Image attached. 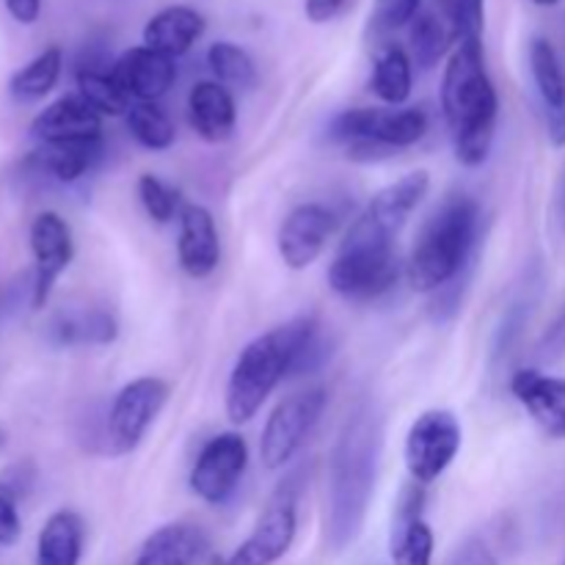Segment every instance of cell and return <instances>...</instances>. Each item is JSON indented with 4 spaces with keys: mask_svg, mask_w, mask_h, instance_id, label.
Here are the masks:
<instances>
[{
    "mask_svg": "<svg viewBox=\"0 0 565 565\" xmlns=\"http://www.w3.org/2000/svg\"><path fill=\"white\" fill-rule=\"evenodd\" d=\"M331 356L323 323L301 315L254 337L232 364L224 408L232 425H246L259 414L276 386L296 375H312Z\"/></svg>",
    "mask_w": 565,
    "mask_h": 565,
    "instance_id": "obj_1",
    "label": "cell"
},
{
    "mask_svg": "<svg viewBox=\"0 0 565 565\" xmlns=\"http://www.w3.org/2000/svg\"><path fill=\"white\" fill-rule=\"evenodd\" d=\"M381 445H384V425L379 412L373 403H362L342 425L329 461L326 539L334 552L351 546L362 533L370 497L375 491Z\"/></svg>",
    "mask_w": 565,
    "mask_h": 565,
    "instance_id": "obj_2",
    "label": "cell"
},
{
    "mask_svg": "<svg viewBox=\"0 0 565 565\" xmlns=\"http://www.w3.org/2000/svg\"><path fill=\"white\" fill-rule=\"evenodd\" d=\"M441 114L456 160L478 169L489 160L500 121V94L486 66L483 39L458 42L441 75Z\"/></svg>",
    "mask_w": 565,
    "mask_h": 565,
    "instance_id": "obj_3",
    "label": "cell"
},
{
    "mask_svg": "<svg viewBox=\"0 0 565 565\" xmlns=\"http://www.w3.org/2000/svg\"><path fill=\"white\" fill-rule=\"evenodd\" d=\"M480 235V204L469 193H450L425 218L412 254L406 259V279L414 292L445 290L450 281L461 279L472 263Z\"/></svg>",
    "mask_w": 565,
    "mask_h": 565,
    "instance_id": "obj_4",
    "label": "cell"
},
{
    "mask_svg": "<svg viewBox=\"0 0 565 565\" xmlns=\"http://www.w3.org/2000/svg\"><path fill=\"white\" fill-rule=\"evenodd\" d=\"M430 130V116L423 105L403 108H348L329 125V138L345 143L348 158L359 163L392 158L423 141Z\"/></svg>",
    "mask_w": 565,
    "mask_h": 565,
    "instance_id": "obj_5",
    "label": "cell"
},
{
    "mask_svg": "<svg viewBox=\"0 0 565 565\" xmlns=\"http://www.w3.org/2000/svg\"><path fill=\"white\" fill-rule=\"evenodd\" d=\"M303 478L292 472L274 489L265 502L257 524L248 539L224 557L221 565H274L292 550L298 535V500H301Z\"/></svg>",
    "mask_w": 565,
    "mask_h": 565,
    "instance_id": "obj_6",
    "label": "cell"
},
{
    "mask_svg": "<svg viewBox=\"0 0 565 565\" xmlns=\"http://www.w3.org/2000/svg\"><path fill=\"white\" fill-rule=\"evenodd\" d=\"M326 403H329V390L320 384L303 386L276 403L270 417L265 419L263 439H259V458L268 472L290 467L292 458L301 452L312 430L318 428Z\"/></svg>",
    "mask_w": 565,
    "mask_h": 565,
    "instance_id": "obj_7",
    "label": "cell"
},
{
    "mask_svg": "<svg viewBox=\"0 0 565 565\" xmlns=\"http://www.w3.org/2000/svg\"><path fill=\"white\" fill-rule=\"evenodd\" d=\"M430 191V174L425 169L408 171L401 180L390 182L381 188L367 207L356 215L351 226H348L345 243H362V246H381V248H395L397 235L412 218L414 210L423 204V199Z\"/></svg>",
    "mask_w": 565,
    "mask_h": 565,
    "instance_id": "obj_8",
    "label": "cell"
},
{
    "mask_svg": "<svg viewBox=\"0 0 565 565\" xmlns=\"http://www.w3.org/2000/svg\"><path fill=\"white\" fill-rule=\"evenodd\" d=\"M401 279V259L395 248L340 243L334 263L329 265V287L353 303L379 301Z\"/></svg>",
    "mask_w": 565,
    "mask_h": 565,
    "instance_id": "obj_9",
    "label": "cell"
},
{
    "mask_svg": "<svg viewBox=\"0 0 565 565\" xmlns=\"http://www.w3.org/2000/svg\"><path fill=\"white\" fill-rule=\"evenodd\" d=\"M463 445V428L450 408H428L412 423L406 434L408 478L419 486H430L452 467Z\"/></svg>",
    "mask_w": 565,
    "mask_h": 565,
    "instance_id": "obj_10",
    "label": "cell"
},
{
    "mask_svg": "<svg viewBox=\"0 0 565 565\" xmlns=\"http://www.w3.org/2000/svg\"><path fill=\"white\" fill-rule=\"evenodd\" d=\"M169 381L160 375H141L121 386L108 412V441L116 456H130L138 450L147 430L169 403Z\"/></svg>",
    "mask_w": 565,
    "mask_h": 565,
    "instance_id": "obj_11",
    "label": "cell"
},
{
    "mask_svg": "<svg viewBox=\"0 0 565 565\" xmlns=\"http://www.w3.org/2000/svg\"><path fill=\"white\" fill-rule=\"evenodd\" d=\"M248 469V445L237 430H224L204 441L191 469V491L207 505L218 508L232 500Z\"/></svg>",
    "mask_w": 565,
    "mask_h": 565,
    "instance_id": "obj_12",
    "label": "cell"
},
{
    "mask_svg": "<svg viewBox=\"0 0 565 565\" xmlns=\"http://www.w3.org/2000/svg\"><path fill=\"white\" fill-rule=\"evenodd\" d=\"M337 230V213L323 202H303L285 215L276 235V248L290 270H307L323 257Z\"/></svg>",
    "mask_w": 565,
    "mask_h": 565,
    "instance_id": "obj_13",
    "label": "cell"
},
{
    "mask_svg": "<svg viewBox=\"0 0 565 565\" xmlns=\"http://www.w3.org/2000/svg\"><path fill=\"white\" fill-rule=\"evenodd\" d=\"M31 252L36 263L33 274V309H42L53 296L58 276L70 268L75 259V237L66 218L53 210H44L31 224Z\"/></svg>",
    "mask_w": 565,
    "mask_h": 565,
    "instance_id": "obj_14",
    "label": "cell"
},
{
    "mask_svg": "<svg viewBox=\"0 0 565 565\" xmlns=\"http://www.w3.org/2000/svg\"><path fill=\"white\" fill-rule=\"evenodd\" d=\"M177 263L196 281L210 279L221 265L218 224L204 204L185 202L177 215Z\"/></svg>",
    "mask_w": 565,
    "mask_h": 565,
    "instance_id": "obj_15",
    "label": "cell"
},
{
    "mask_svg": "<svg viewBox=\"0 0 565 565\" xmlns=\"http://www.w3.org/2000/svg\"><path fill=\"white\" fill-rule=\"evenodd\" d=\"M425 486L408 483L401 491L392 516V565H434V530L425 522Z\"/></svg>",
    "mask_w": 565,
    "mask_h": 565,
    "instance_id": "obj_16",
    "label": "cell"
},
{
    "mask_svg": "<svg viewBox=\"0 0 565 565\" xmlns=\"http://www.w3.org/2000/svg\"><path fill=\"white\" fill-rule=\"evenodd\" d=\"M110 75L132 103H158L174 86L177 61L147 44H138V47L125 50L110 64Z\"/></svg>",
    "mask_w": 565,
    "mask_h": 565,
    "instance_id": "obj_17",
    "label": "cell"
},
{
    "mask_svg": "<svg viewBox=\"0 0 565 565\" xmlns=\"http://www.w3.org/2000/svg\"><path fill=\"white\" fill-rule=\"evenodd\" d=\"M31 132L44 147L88 141V138H103V116L77 92L64 94L39 110L36 119L31 121Z\"/></svg>",
    "mask_w": 565,
    "mask_h": 565,
    "instance_id": "obj_18",
    "label": "cell"
},
{
    "mask_svg": "<svg viewBox=\"0 0 565 565\" xmlns=\"http://www.w3.org/2000/svg\"><path fill=\"white\" fill-rule=\"evenodd\" d=\"M511 395L550 439H565V379L522 367L511 375Z\"/></svg>",
    "mask_w": 565,
    "mask_h": 565,
    "instance_id": "obj_19",
    "label": "cell"
},
{
    "mask_svg": "<svg viewBox=\"0 0 565 565\" xmlns=\"http://www.w3.org/2000/svg\"><path fill=\"white\" fill-rule=\"evenodd\" d=\"M188 121L202 141H230L237 127L235 94L218 81L193 83L191 94H188Z\"/></svg>",
    "mask_w": 565,
    "mask_h": 565,
    "instance_id": "obj_20",
    "label": "cell"
},
{
    "mask_svg": "<svg viewBox=\"0 0 565 565\" xmlns=\"http://www.w3.org/2000/svg\"><path fill=\"white\" fill-rule=\"evenodd\" d=\"M207 31V20L193 6H166L143 25V44L169 58H182Z\"/></svg>",
    "mask_w": 565,
    "mask_h": 565,
    "instance_id": "obj_21",
    "label": "cell"
},
{
    "mask_svg": "<svg viewBox=\"0 0 565 565\" xmlns=\"http://www.w3.org/2000/svg\"><path fill=\"white\" fill-rule=\"evenodd\" d=\"M204 550H207V535L202 527L171 522L143 539L132 565H196Z\"/></svg>",
    "mask_w": 565,
    "mask_h": 565,
    "instance_id": "obj_22",
    "label": "cell"
},
{
    "mask_svg": "<svg viewBox=\"0 0 565 565\" xmlns=\"http://www.w3.org/2000/svg\"><path fill=\"white\" fill-rule=\"evenodd\" d=\"M86 524L81 513L61 508L47 516L36 539V565H81Z\"/></svg>",
    "mask_w": 565,
    "mask_h": 565,
    "instance_id": "obj_23",
    "label": "cell"
},
{
    "mask_svg": "<svg viewBox=\"0 0 565 565\" xmlns=\"http://www.w3.org/2000/svg\"><path fill=\"white\" fill-rule=\"evenodd\" d=\"M370 92L390 108H403L414 92V61L401 44H384L375 53Z\"/></svg>",
    "mask_w": 565,
    "mask_h": 565,
    "instance_id": "obj_24",
    "label": "cell"
},
{
    "mask_svg": "<svg viewBox=\"0 0 565 565\" xmlns=\"http://www.w3.org/2000/svg\"><path fill=\"white\" fill-rule=\"evenodd\" d=\"M50 337L55 345H110L119 337V320L108 309H83V312H61L50 323Z\"/></svg>",
    "mask_w": 565,
    "mask_h": 565,
    "instance_id": "obj_25",
    "label": "cell"
},
{
    "mask_svg": "<svg viewBox=\"0 0 565 565\" xmlns=\"http://www.w3.org/2000/svg\"><path fill=\"white\" fill-rule=\"evenodd\" d=\"M103 152H105L103 138H88V141L44 147L42 152L36 154V163L42 166L44 174L64 182V185H72V182L83 180L88 171L97 169V163L103 160Z\"/></svg>",
    "mask_w": 565,
    "mask_h": 565,
    "instance_id": "obj_26",
    "label": "cell"
},
{
    "mask_svg": "<svg viewBox=\"0 0 565 565\" xmlns=\"http://www.w3.org/2000/svg\"><path fill=\"white\" fill-rule=\"evenodd\" d=\"M408 44H412V53L408 55H412L414 64L428 72L439 66L445 58H450L458 42L445 17L430 9H423L417 20L408 25Z\"/></svg>",
    "mask_w": 565,
    "mask_h": 565,
    "instance_id": "obj_27",
    "label": "cell"
},
{
    "mask_svg": "<svg viewBox=\"0 0 565 565\" xmlns=\"http://www.w3.org/2000/svg\"><path fill=\"white\" fill-rule=\"evenodd\" d=\"M530 72L546 114L565 110V70L550 39L535 36L530 42Z\"/></svg>",
    "mask_w": 565,
    "mask_h": 565,
    "instance_id": "obj_28",
    "label": "cell"
},
{
    "mask_svg": "<svg viewBox=\"0 0 565 565\" xmlns=\"http://www.w3.org/2000/svg\"><path fill=\"white\" fill-rule=\"evenodd\" d=\"M61 70H64V53L53 44V47L42 50L36 58L28 61L22 70L14 72V77L9 83V92L20 103H36V99L47 97L58 86Z\"/></svg>",
    "mask_w": 565,
    "mask_h": 565,
    "instance_id": "obj_29",
    "label": "cell"
},
{
    "mask_svg": "<svg viewBox=\"0 0 565 565\" xmlns=\"http://www.w3.org/2000/svg\"><path fill=\"white\" fill-rule=\"evenodd\" d=\"M77 94L97 110L99 116H127L132 108V99L127 97L125 88L110 75V66L83 64L77 70Z\"/></svg>",
    "mask_w": 565,
    "mask_h": 565,
    "instance_id": "obj_30",
    "label": "cell"
},
{
    "mask_svg": "<svg viewBox=\"0 0 565 565\" xmlns=\"http://www.w3.org/2000/svg\"><path fill=\"white\" fill-rule=\"evenodd\" d=\"M132 141L147 152H166L177 141V125L158 103H132L125 116Z\"/></svg>",
    "mask_w": 565,
    "mask_h": 565,
    "instance_id": "obj_31",
    "label": "cell"
},
{
    "mask_svg": "<svg viewBox=\"0 0 565 565\" xmlns=\"http://www.w3.org/2000/svg\"><path fill=\"white\" fill-rule=\"evenodd\" d=\"M207 66L213 72V81L224 83L226 88H237V92H252L259 83L257 64L252 55L235 42H215L207 50Z\"/></svg>",
    "mask_w": 565,
    "mask_h": 565,
    "instance_id": "obj_32",
    "label": "cell"
},
{
    "mask_svg": "<svg viewBox=\"0 0 565 565\" xmlns=\"http://www.w3.org/2000/svg\"><path fill=\"white\" fill-rule=\"evenodd\" d=\"M138 202H141L143 213L149 215V218L154 221V224H171V221L180 215L182 210V193L177 191L174 185H169L166 180H160L158 174H152V171H143L141 177H138Z\"/></svg>",
    "mask_w": 565,
    "mask_h": 565,
    "instance_id": "obj_33",
    "label": "cell"
},
{
    "mask_svg": "<svg viewBox=\"0 0 565 565\" xmlns=\"http://www.w3.org/2000/svg\"><path fill=\"white\" fill-rule=\"evenodd\" d=\"M439 14L447 20L456 42L483 39L486 0H439Z\"/></svg>",
    "mask_w": 565,
    "mask_h": 565,
    "instance_id": "obj_34",
    "label": "cell"
},
{
    "mask_svg": "<svg viewBox=\"0 0 565 565\" xmlns=\"http://www.w3.org/2000/svg\"><path fill=\"white\" fill-rule=\"evenodd\" d=\"M423 11V0H373L370 11V31L375 36H386L392 31L408 28Z\"/></svg>",
    "mask_w": 565,
    "mask_h": 565,
    "instance_id": "obj_35",
    "label": "cell"
},
{
    "mask_svg": "<svg viewBox=\"0 0 565 565\" xmlns=\"http://www.w3.org/2000/svg\"><path fill=\"white\" fill-rule=\"evenodd\" d=\"M33 483H36V469H33V463L22 461V463H11L9 469H3L0 472V491L3 494H9L11 500L20 502L22 497L31 494Z\"/></svg>",
    "mask_w": 565,
    "mask_h": 565,
    "instance_id": "obj_36",
    "label": "cell"
},
{
    "mask_svg": "<svg viewBox=\"0 0 565 565\" xmlns=\"http://www.w3.org/2000/svg\"><path fill=\"white\" fill-rule=\"evenodd\" d=\"M565 353V303L561 312L555 315L550 326H546L544 337L539 342V356L546 359V362H555Z\"/></svg>",
    "mask_w": 565,
    "mask_h": 565,
    "instance_id": "obj_37",
    "label": "cell"
},
{
    "mask_svg": "<svg viewBox=\"0 0 565 565\" xmlns=\"http://www.w3.org/2000/svg\"><path fill=\"white\" fill-rule=\"evenodd\" d=\"M22 535V519L17 500L0 491V546H14Z\"/></svg>",
    "mask_w": 565,
    "mask_h": 565,
    "instance_id": "obj_38",
    "label": "cell"
},
{
    "mask_svg": "<svg viewBox=\"0 0 565 565\" xmlns=\"http://www.w3.org/2000/svg\"><path fill=\"white\" fill-rule=\"evenodd\" d=\"M348 0H303V14L315 25H326V22L337 20L345 11Z\"/></svg>",
    "mask_w": 565,
    "mask_h": 565,
    "instance_id": "obj_39",
    "label": "cell"
},
{
    "mask_svg": "<svg viewBox=\"0 0 565 565\" xmlns=\"http://www.w3.org/2000/svg\"><path fill=\"white\" fill-rule=\"evenodd\" d=\"M6 9L20 25H33L42 17V0H6Z\"/></svg>",
    "mask_w": 565,
    "mask_h": 565,
    "instance_id": "obj_40",
    "label": "cell"
},
{
    "mask_svg": "<svg viewBox=\"0 0 565 565\" xmlns=\"http://www.w3.org/2000/svg\"><path fill=\"white\" fill-rule=\"evenodd\" d=\"M546 132L555 147H565V110L557 114H546Z\"/></svg>",
    "mask_w": 565,
    "mask_h": 565,
    "instance_id": "obj_41",
    "label": "cell"
},
{
    "mask_svg": "<svg viewBox=\"0 0 565 565\" xmlns=\"http://www.w3.org/2000/svg\"><path fill=\"white\" fill-rule=\"evenodd\" d=\"M461 555H463L461 565H497L494 557H491L489 552H486V546L480 544H469Z\"/></svg>",
    "mask_w": 565,
    "mask_h": 565,
    "instance_id": "obj_42",
    "label": "cell"
},
{
    "mask_svg": "<svg viewBox=\"0 0 565 565\" xmlns=\"http://www.w3.org/2000/svg\"><path fill=\"white\" fill-rule=\"evenodd\" d=\"M535 6H544V9H552V6H557L561 3V0H533Z\"/></svg>",
    "mask_w": 565,
    "mask_h": 565,
    "instance_id": "obj_43",
    "label": "cell"
},
{
    "mask_svg": "<svg viewBox=\"0 0 565 565\" xmlns=\"http://www.w3.org/2000/svg\"><path fill=\"white\" fill-rule=\"evenodd\" d=\"M6 439H9V436H6V430H3V428H0V447H3V445H6Z\"/></svg>",
    "mask_w": 565,
    "mask_h": 565,
    "instance_id": "obj_44",
    "label": "cell"
},
{
    "mask_svg": "<svg viewBox=\"0 0 565 565\" xmlns=\"http://www.w3.org/2000/svg\"><path fill=\"white\" fill-rule=\"evenodd\" d=\"M563 565H565V561H563Z\"/></svg>",
    "mask_w": 565,
    "mask_h": 565,
    "instance_id": "obj_45",
    "label": "cell"
}]
</instances>
